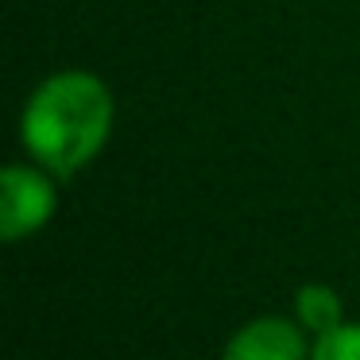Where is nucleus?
<instances>
[{
	"label": "nucleus",
	"mask_w": 360,
	"mask_h": 360,
	"mask_svg": "<svg viewBox=\"0 0 360 360\" xmlns=\"http://www.w3.org/2000/svg\"><path fill=\"white\" fill-rule=\"evenodd\" d=\"M117 105L101 78L86 70H58L39 82L20 117V140L51 174H78L112 132Z\"/></svg>",
	"instance_id": "nucleus-1"
},
{
	"label": "nucleus",
	"mask_w": 360,
	"mask_h": 360,
	"mask_svg": "<svg viewBox=\"0 0 360 360\" xmlns=\"http://www.w3.org/2000/svg\"><path fill=\"white\" fill-rule=\"evenodd\" d=\"M58 210L55 182L43 171L24 163H8L0 174V236L8 244L39 233Z\"/></svg>",
	"instance_id": "nucleus-2"
},
{
	"label": "nucleus",
	"mask_w": 360,
	"mask_h": 360,
	"mask_svg": "<svg viewBox=\"0 0 360 360\" xmlns=\"http://www.w3.org/2000/svg\"><path fill=\"white\" fill-rule=\"evenodd\" d=\"M302 321H287V318H264L240 326L229 345L221 349V360H310V349L306 345V333H302Z\"/></svg>",
	"instance_id": "nucleus-3"
},
{
	"label": "nucleus",
	"mask_w": 360,
	"mask_h": 360,
	"mask_svg": "<svg viewBox=\"0 0 360 360\" xmlns=\"http://www.w3.org/2000/svg\"><path fill=\"white\" fill-rule=\"evenodd\" d=\"M295 314L314 337L329 333V329H337L345 321L341 298H337V290L326 287V283H306V287L295 295Z\"/></svg>",
	"instance_id": "nucleus-4"
},
{
	"label": "nucleus",
	"mask_w": 360,
	"mask_h": 360,
	"mask_svg": "<svg viewBox=\"0 0 360 360\" xmlns=\"http://www.w3.org/2000/svg\"><path fill=\"white\" fill-rule=\"evenodd\" d=\"M310 360H360V326L341 321L337 329L321 333L310 349Z\"/></svg>",
	"instance_id": "nucleus-5"
}]
</instances>
